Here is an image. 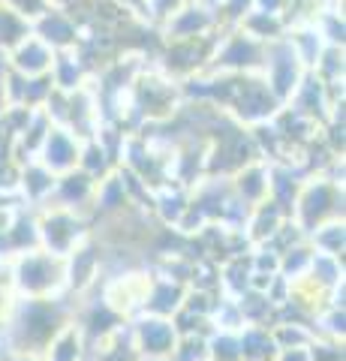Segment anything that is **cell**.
Masks as SVG:
<instances>
[{"label": "cell", "instance_id": "3", "mask_svg": "<svg viewBox=\"0 0 346 361\" xmlns=\"http://www.w3.org/2000/svg\"><path fill=\"white\" fill-rule=\"evenodd\" d=\"M9 66L13 73L25 75V78H33V75H46L51 70V61H54V51L49 49L42 39H37L33 33H27L16 49H9Z\"/></svg>", "mask_w": 346, "mask_h": 361}, {"label": "cell", "instance_id": "5", "mask_svg": "<svg viewBox=\"0 0 346 361\" xmlns=\"http://www.w3.org/2000/svg\"><path fill=\"white\" fill-rule=\"evenodd\" d=\"M187 4V0H144V13H142V18L148 21V25H154V27H160L166 18H169L172 13H178Z\"/></svg>", "mask_w": 346, "mask_h": 361}, {"label": "cell", "instance_id": "4", "mask_svg": "<svg viewBox=\"0 0 346 361\" xmlns=\"http://www.w3.org/2000/svg\"><path fill=\"white\" fill-rule=\"evenodd\" d=\"M238 27L247 33V37L259 39L262 45H268V42H274V39L286 37V18H283V16H277V13H259V9H250V13L241 18V25H238Z\"/></svg>", "mask_w": 346, "mask_h": 361}, {"label": "cell", "instance_id": "7", "mask_svg": "<svg viewBox=\"0 0 346 361\" xmlns=\"http://www.w3.org/2000/svg\"><path fill=\"white\" fill-rule=\"evenodd\" d=\"M115 4H121L127 9V13H132V16H139L142 18V13H144V0H115ZM144 21V18H142Z\"/></svg>", "mask_w": 346, "mask_h": 361}, {"label": "cell", "instance_id": "10", "mask_svg": "<svg viewBox=\"0 0 346 361\" xmlns=\"http://www.w3.org/2000/svg\"><path fill=\"white\" fill-rule=\"evenodd\" d=\"M199 4H202V6H208V9H217V4H220V0H199Z\"/></svg>", "mask_w": 346, "mask_h": 361}, {"label": "cell", "instance_id": "2", "mask_svg": "<svg viewBox=\"0 0 346 361\" xmlns=\"http://www.w3.org/2000/svg\"><path fill=\"white\" fill-rule=\"evenodd\" d=\"M157 30L163 33L166 42H175V39L211 37V33L220 30V25H217V13H214V9L202 6L199 0H187V4L178 9V13H172L169 18H166Z\"/></svg>", "mask_w": 346, "mask_h": 361}, {"label": "cell", "instance_id": "9", "mask_svg": "<svg viewBox=\"0 0 346 361\" xmlns=\"http://www.w3.org/2000/svg\"><path fill=\"white\" fill-rule=\"evenodd\" d=\"M49 6H61V9H75V6H82L87 4V0H46Z\"/></svg>", "mask_w": 346, "mask_h": 361}, {"label": "cell", "instance_id": "6", "mask_svg": "<svg viewBox=\"0 0 346 361\" xmlns=\"http://www.w3.org/2000/svg\"><path fill=\"white\" fill-rule=\"evenodd\" d=\"M289 6V0H253V9H259V13H277L283 16Z\"/></svg>", "mask_w": 346, "mask_h": 361}, {"label": "cell", "instance_id": "1", "mask_svg": "<svg viewBox=\"0 0 346 361\" xmlns=\"http://www.w3.org/2000/svg\"><path fill=\"white\" fill-rule=\"evenodd\" d=\"M30 33L46 42L51 51H66V49H75V45H79L82 25L75 21V16L70 9L42 6L39 13L30 18Z\"/></svg>", "mask_w": 346, "mask_h": 361}, {"label": "cell", "instance_id": "8", "mask_svg": "<svg viewBox=\"0 0 346 361\" xmlns=\"http://www.w3.org/2000/svg\"><path fill=\"white\" fill-rule=\"evenodd\" d=\"M6 99H9V85H6V73H0V111H6Z\"/></svg>", "mask_w": 346, "mask_h": 361}]
</instances>
